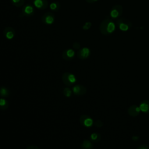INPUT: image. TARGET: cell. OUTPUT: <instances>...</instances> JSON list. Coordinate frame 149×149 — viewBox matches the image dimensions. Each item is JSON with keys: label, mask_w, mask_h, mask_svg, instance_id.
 Here are the masks:
<instances>
[{"label": "cell", "mask_w": 149, "mask_h": 149, "mask_svg": "<svg viewBox=\"0 0 149 149\" xmlns=\"http://www.w3.org/2000/svg\"><path fill=\"white\" fill-rule=\"evenodd\" d=\"M49 9L51 10L54 11V12H57L59 10L60 7H61V5H60L59 2L55 1V2H51L49 5Z\"/></svg>", "instance_id": "16"}, {"label": "cell", "mask_w": 149, "mask_h": 149, "mask_svg": "<svg viewBox=\"0 0 149 149\" xmlns=\"http://www.w3.org/2000/svg\"><path fill=\"white\" fill-rule=\"evenodd\" d=\"M26 149H40V148L38 147H37V146L35 145H33V146H28Z\"/></svg>", "instance_id": "26"}, {"label": "cell", "mask_w": 149, "mask_h": 149, "mask_svg": "<svg viewBox=\"0 0 149 149\" xmlns=\"http://www.w3.org/2000/svg\"><path fill=\"white\" fill-rule=\"evenodd\" d=\"M91 26V23L90 22H86L84 23V24L83 26V29L84 30H88Z\"/></svg>", "instance_id": "22"}, {"label": "cell", "mask_w": 149, "mask_h": 149, "mask_svg": "<svg viewBox=\"0 0 149 149\" xmlns=\"http://www.w3.org/2000/svg\"><path fill=\"white\" fill-rule=\"evenodd\" d=\"M137 149H149V147L146 144H141Z\"/></svg>", "instance_id": "25"}, {"label": "cell", "mask_w": 149, "mask_h": 149, "mask_svg": "<svg viewBox=\"0 0 149 149\" xmlns=\"http://www.w3.org/2000/svg\"><path fill=\"white\" fill-rule=\"evenodd\" d=\"M116 25L118 28L123 31H126L130 29L132 27V22L128 19L120 17L116 20Z\"/></svg>", "instance_id": "2"}, {"label": "cell", "mask_w": 149, "mask_h": 149, "mask_svg": "<svg viewBox=\"0 0 149 149\" xmlns=\"http://www.w3.org/2000/svg\"><path fill=\"white\" fill-rule=\"evenodd\" d=\"M33 5L37 9L43 10L48 7V2L47 0H34Z\"/></svg>", "instance_id": "10"}, {"label": "cell", "mask_w": 149, "mask_h": 149, "mask_svg": "<svg viewBox=\"0 0 149 149\" xmlns=\"http://www.w3.org/2000/svg\"><path fill=\"white\" fill-rule=\"evenodd\" d=\"M123 13V8L121 5H115L110 11V16L112 19H116L120 17Z\"/></svg>", "instance_id": "3"}, {"label": "cell", "mask_w": 149, "mask_h": 149, "mask_svg": "<svg viewBox=\"0 0 149 149\" xmlns=\"http://www.w3.org/2000/svg\"><path fill=\"white\" fill-rule=\"evenodd\" d=\"M90 139L91 141L97 143L101 139V135L98 133H93L90 135Z\"/></svg>", "instance_id": "18"}, {"label": "cell", "mask_w": 149, "mask_h": 149, "mask_svg": "<svg viewBox=\"0 0 149 149\" xmlns=\"http://www.w3.org/2000/svg\"><path fill=\"white\" fill-rule=\"evenodd\" d=\"M90 49L87 47H83L77 51V56L80 59H86L90 56Z\"/></svg>", "instance_id": "8"}, {"label": "cell", "mask_w": 149, "mask_h": 149, "mask_svg": "<svg viewBox=\"0 0 149 149\" xmlns=\"http://www.w3.org/2000/svg\"><path fill=\"white\" fill-rule=\"evenodd\" d=\"M132 139L133 141H137L139 139V137L137 136H132Z\"/></svg>", "instance_id": "28"}, {"label": "cell", "mask_w": 149, "mask_h": 149, "mask_svg": "<svg viewBox=\"0 0 149 149\" xmlns=\"http://www.w3.org/2000/svg\"><path fill=\"white\" fill-rule=\"evenodd\" d=\"M80 123L84 126L87 127H90L93 126L94 122L91 118L87 115H82L80 116Z\"/></svg>", "instance_id": "7"}, {"label": "cell", "mask_w": 149, "mask_h": 149, "mask_svg": "<svg viewBox=\"0 0 149 149\" xmlns=\"http://www.w3.org/2000/svg\"><path fill=\"white\" fill-rule=\"evenodd\" d=\"M115 29L116 25L114 22L109 18L104 19L99 26L100 31L104 35H109L113 33Z\"/></svg>", "instance_id": "1"}, {"label": "cell", "mask_w": 149, "mask_h": 149, "mask_svg": "<svg viewBox=\"0 0 149 149\" xmlns=\"http://www.w3.org/2000/svg\"><path fill=\"white\" fill-rule=\"evenodd\" d=\"M10 94V91L5 87H0V95L2 97H7Z\"/></svg>", "instance_id": "17"}, {"label": "cell", "mask_w": 149, "mask_h": 149, "mask_svg": "<svg viewBox=\"0 0 149 149\" xmlns=\"http://www.w3.org/2000/svg\"><path fill=\"white\" fill-rule=\"evenodd\" d=\"M87 3H94L95 2H97V1L98 0H85Z\"/></svg>", "instance_id": "27"}, {"label": "cell", "mask_w": 149, "mask_h": 149, "mask_svg": "<svg viewBox=\"0 0 149 149\" xmlns=\"http://www.w3.org/2000/svg\"><path fill=\"white\" fill-rule=\"evenodd\" d=\"M63 92L64 95H65V97H70V95H71V94H72V91H71V90H70L69 88H68V87H65V88H64Z\"/></svg>", "instance_id": "21"}, {"label": "cell", "mask_w": 149, "mask_h": 149, "mask_svg": "<svg viewBox=\"0 0 149 149\" xmlns=\"http://www.w3.org/2000/svg\"><path fill=\"white\" fill-rule=\"evenodd\" d=\"M8 108V102L4 98H0V109L5 110Z\"/></svg>", "instance_id": "19"}, {"label": "cell", "mask_w": 149, "mask_h": 149, "mask_svg": "<svg viewBox=\"0 0 149 149\" xmlns=\"http://www.w3.org/2000/svg\"><path fill=\"white\" fill-rule=\"evenodd\" d=\"M3 34L8 40H12L15 36V31L13 28L11 27H6L3 31Z\"/></svg>", "instance_id": "9"}, {"label": "cell", "mask_w": 149, "mask_h": 149, "mask_svg": "<svg viewBox=\"0 0 149 149\" xmlns=\"http://www.w3.org/2000/svg\"><path fill=\"white\" fill-rule=\"evenodd\" d=\"M93 143L88 140H84L81 144V149H93Z\"/></svg>", "instance_id": "15"}, {"label": "cell", "mask_w": 149, "mask_h": 149, "mask_svg": "<svg viewBox=\"0 0 149 149\" xmlns=\"http://www.w3.org/2000/svg\"><path fill=\"white\" fill-rule=\"evenodd\" d=\"M139 107L141 112L146 113H149V100H144L141 101Z\"/></svg>", "instance_id": "14"}, {"label": "cell", "mask_w": 149, "mask_h": 149, "mask_svg": "<svg viewBox=\"0 0 149 149\" xmlns=\"http://www.w3.org/2000/svg\"><path fill=\"white\" fill-rule=\"evenodd\" d=\"M87 91L86 88L83 85H76L73 87V92L75 95H83Z\"/></svg>", "instance_id": "12"}, {"label": "cell", "mask_w": 149, "mask_h": 149, "mask_svg": "<svg viewBox=\"0 0 149 149\" xmlns=\"http://www.w3.org/2000/svg\"><path fill=\"white\" fill-rule=\"evenodd\" d=\"M11 3L13 5L16 7H21L24 3V0H10Z\"/></svg>", "instance_id": "20"}, {"label": "cell", "mask_w": 149, "mask_h": 149, "mask_svg": "<svg viewBox=\"0 0 149 149\" xmlns=\"http://www.w3.org/2000/svg\"><path fill=\"white\" fill-rule=\"evenodd\" d=\"M140 109L139 106H137L136 105H131L129 109H128V113L130 116L134 117L139 115V114L140 112Z\"/></svg>", "instance_id": "13"}, {"label": "cell", "mask_w": 149, "mask_h": 149, "mask_svg": "<svg viewBox=\"0 0 149 149\" xmlns=\"http://www.w3.org/2000/svg\"><path fill=\"white\" fill-rule=\"evenodd\" d=\"M63 83L67 86H70L74 84L76 81V78L75 76L69 72H65L62 77Z\"/></svg>", "instance_id": "4"}, {"label": "cell", "mask_w": 149, "mask_h": 149, "mask_svg": "<svg viewBox=\"0 0 149 149\" xmlns=\"http://www.w3.org/2000/svg\"><path fill=\"white\" fill-rule=\"evenodd\" d=\"M41 20L43 23L47 25H51L55 22V16L51 12H47L42 15Z\"/></svg>", "instance_id": "6"}, {"label": "cell", "mask_w": 149, "mask_h": 149, "mask_svg": "<svg viewBox=\"0 0 149 149\" xmlns=\"http://www.w3.org/2000/svg\"><path fill=\"white\" fill-rule=\"evenodd\" d=\"M95 126L97 127H101L103 126V123L101 120H97L95 122Z\"/></svg>", "instance_id": "23"}, {"label": "cell", "mask_w": 149, "mask_h": 149, "mask_svg": "<svg viewBox=\"0 0 149 149\" xmlns=\"http://www.w3.org/2000/svg\"><path fill=\"white\" fill-rule=\"evenodd\" d=\"M73 47L75 49H79L80 47V45L78 42H74L73 44Z\"/></svg>", "instance_id": "24"}, {"label": "cell", "mask_w": 149, "mask_h": 149, "mask_svg": "<svg viewBox=\"0 0 149 149\" xmlns=\"http://www.w3.org/2000/svg\"><path fill=\"white\" fill-rule=\"evenodd\" d=\"M35 13V9L33 6L30 4H26L23 6L22 9V14L23 16L30 17L33 16Z\"/></svg>", "instance_id": "5"}, {"label": "cell", "mask_w": 149, "mask_h": 149, "mask_svg": "<svg viewBox=\"0 0 149 149\" xmlns=\"http://www.w3.org/2000/svg\"><path fill=\"white\" fill-rule=\"evenodd\" d=\"M62 58L66 61H70L74 58L75 52L73 49L69 48L65 50L62 53Z\"/></svg>", "instance_id": "11"}]
</instances>
